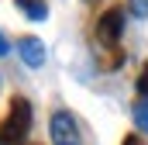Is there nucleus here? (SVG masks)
<instances>
[{"mask_svg": "<svg viewBox=\"0 0 148 145\" xmlns=\"http://www.w3.org/2000/svg\"><path fill=\"white\" fill-rule=\"evenodd\" d=\"M28 131H31V104L14 97L7 117L0 121V145H21Z\"/></svg>", "mask_w": 148, "mask_h": 145, "instance_id": "obj_1", "label": "nucleus"}, {"mask_svg": "<svg viewBox=\"0 0 148 145\" xmlns=\"http://www.w3.org/2000/svg\"><path fill=\"white\" fill-rule=\"evenodd\" d=\"M124 31V10L121 7H110L103 10V17L97 21V41L107 48V52H117V38Z\"/></svg>", "mask_w": 148, "mask_h": 145, "instance_id": "obj_2", "label": "nucleus"}, {"mask_svg": "<svg viewBox=\"0 0 148 145\" xmlns=\"http://www.w3.org/2000/svg\"><path fill=\"white\" fill-rule=\"evenodd\" d=\"M52 142H55V145H83L73 114H66V110L52 114Z\"/></svg>", "mask_w": 148, "mask_h": 145, "instance_id": "obj_3", "label": "nucleus"}, {"mask_svg": "<svg viewBox=\"0 0 148 145\" xmlns=\"http://www.w3.org/2000/svg\"><path fill=\"white\" fill-rule=\"evenodd\" d=\"M17 52H21V59L28 62V66H41L45 62V48H41V41L38 38H21V45H17Z\"/></svg>", "mask_w": 148, "mask_h": 145, "instance_id": "obj_4", "label": "nucleus"}, {"mask_svg": "<svg viewBox=\"0 0 148 145\" xmlns=\"http://www.w3.org/2000/svg\"><path fill=\"white\" fill-rule=\"evenodd\" d=\"M14 3H17V7H21V10H24L31 21H45V17H48V7H45V0H14Z\"/></svg>", "mask_w": 148, "mask_h": 145, "instance_id": "obj_5", "label": "nucleus"}, {"mask_svg": "<svg viewBox=\"0 0 148 145\" xmlns=\"http://www.w3.org/2000/svg\"><path fill=\"white\" fill-rule=\"evenodd\" d=\"M134 117H138V128L148 135V100H141V104L134 107Z\"/></svg>", "mask_w": 148, "mask_h": 145, "instance_id": "obj_6", "label": "nucleus"}, {"mask_svg": "<svg viewBox=\"0 0 148 145\" xmlns=\"http://www.w3.org/2000/svg\"><path fill=\"white\" fill-rule=\"evenodd\" d=\"M131 3V14L134 17H148V0H127Z\"/></svg>", "mask_w": 148, "mask_h": 145, "instance_id": "obj_7", "label": "nucleus"}, {"mask_svg": "<svg viewBox=\"0 0 148 145\" xmlns=\"http://www.w3.org/2000/svg\"><path fill=\"white\" fill-rule=\"evenodd\" d=\"M138 93H141V97L148 100V66L141 69V76H138Z\"/></svg>", "mask_w": 148, "mask_h": 145, "instance_id": "obj_8", "label": "nucleus"}, {"mask_svg": "<svg viewBox=\"0 0 148 145\" xmlns=\"http://www.w3.org/2000/svg\"><path fill=\"white\" fill-rule=\"evenodd\" d=\"M124 145H145V142H141L138 135H127V138H124Z\"/></svg>", "mask_w": 148, "mask_h": 145, "instance_id": "obj_9", "label": "nucleus"}, {"mask_svg": "<svg viewBox=\"0 0 148 145\" xmlns=\"http://www.w3.org/2000/svg\"><path fill=\"white\" fill-rule=\"evenodd\" d=\"M0 55H7V41H3V35H0Z\"/></svg>", "mask_w": 148, "mask_h": 145, "instance_id": "obj_10", "label": "nucleus"}]
</instances>
